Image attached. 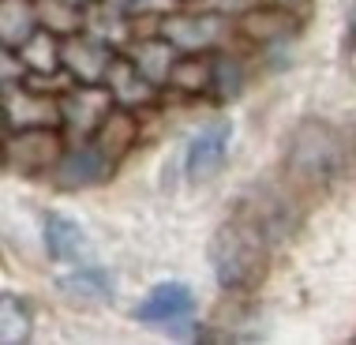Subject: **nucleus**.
Wrapping results in <instances>:
<instances>
[{
  "mask_svg": "<svg viewBox=\"0 0 356 345\" xmlns=\"http://www.w3.org/2000/svg\"><path fill=\"white\" fill-rule=\"evenodd\" d=\"M266 252H270V241H266L263 222L236 214L229 222H221L218 233L210 236L207 259L221 289L236 293L259 285V278L266 274Z\"/></svg>",
  "mask_w": 356,
  "mask_h": 345,
  "instance_id": "obj_1",
  "label": "nucleus"
},
{
  "mask_svg": "<svg viewBox=\"0 0 356 345\" xmlns=\"http://www.w3.org/2000/svg\"><path fill=\"white\" fill-rule=\"evenodd\" d=\"M341 158L345 154H341L338 136H334L330 124L304 120L293 131V143H289V169H293V177L323 184V180H330L341 169Z\"/></svg>",
  "mask_w": 356,
  "mask_h": 345,
  "instance_id": "obj_2",
  "label": "nucleus"
},
{
  "mask_svg": "<svg viewBox=\"0 0 356 345\" xmlns=\"http://www.w3.org/2000/svg\"><path fill=\"white\" fill-rule=\"evenodd\" d=\"M229 147H233V120L221 117V120H210L195 136L188 139V150H184V177L191 188L199 184H210L214 177H221L229 161Z\"/></svg>",
  "mask_w": 356,
  "mask_h": 345,
  "instance_id": "obj_3",
  "label": "nucleus"
},
{
  "mask_svg": "<svg viewBox=\"0 0 356 345\" xmlns=\"http://www.w3.org/2000/svg\"><path fill=\"white\" fill-rule=\"evenodd\" d=\"M221 31H225L221 12H177V15H165V23H161V38H165L177 53L214 49Z\"/></svg>",
  "mask_w": 356,
  "mask_h": 345,
  "instance_id": "obj_4",
  "label": "nucleus"
},
{
  "mask_svg": "<svg viewBox=\"0 0 356 345\" xmlns=\"http://www.w3.org/2000/svg\"><path fill=\"white\" fill-rule=\"evenodd\" d=\"M199 300L195 289L184 282H161L147 293V300L136 308V319L147 323V327H177V323H188L195 315Z\"/></svg>",
  "mask_w": 356,
  "mask_h": 345,
  "instance_id": "obj_5",
  "label": "nucleus"
},
{
  "mask_svg": "<svg viewBox=\"0 0 356 345\" xmlns=\"http://www.w3.org/2000/svg\"><path fill=\"white\" fill-rule=\"evenodd\" d=\"M113 166H117V158H113L98 139H90V143H83V147L68 150V154L56 161V172H53V177H56V184H60V188L79 191V188L102 184V180L113 172Z\"/></svg>",
  "mask_w": 356,
  "mask_h": 345,
  "instance_id": "obj_6",
  "label": "nucleus"
},
{
  "mask_svg": "<svg viewBox=\"0 0 356 345\" xmlns=\"http://www.w3.org/2000/svg\"><path fill=\"white\" fill-rule=\"evenodd\" d=\"M113 45H105L102 38H94L90 31L79 34V38H68V42H60V64L64 72L75 75L79 83H102L105 75L113 68Z\"/></svg>",
  "mask_w": 356,
  "mask_h": 345,
  "instance_id": "obj_7",
  "label": "nucleus"
},
{
  "mask_svg": "<svg viewBox=\"0 0 356 345\" xmlns=\"http://www.w3.org/2000/svg\"><path fill=\"white\" fill-rule=\"evenodd\" d=\"M42 241H45V252H49L53 263H72L79 266L90 259V236L86 229L68 214H49L42 225Z\"/></svg>",
  "mask_w": 356,
  "mask_h": 345,
  "instance_id": "obj_8",
  "label": "nucleus"
},
{
  "mask_svg": "<svg viewBox=\"0 0 356 345\" xmlns=\"http://www.w3.org/2000/svg\"><path fill=\"white\" fill-rule=\"evenodd\" d=\"M177 49L165 42V38H150V42H139L128 49V61L147 75L154 86H165L172 79V68H177Z\"/></svg>",
  "mask_w": 356,
  "mask_h": 345,
  "instance_id": "obj_9",
  "label": "nucleus"
},
{
  "mask_svg": "<svg viewBox=\"0 0 356 345\" xmlns=\"http://www.w3.org/2000/svg\"><path fill=\"white\" fill-rule=\"evenodd\" d=\"M56 285H60L68 296H75V300H86V304H98V300H109V296H113L109 271H102V266H94V263L72 266L68 274L56 278Z\"/></svg>",
  "mask_w": 356,
  "mask_h": 345,
  "instance_id": "obj_10",
  "label": "nucleus"
},
{
  "mask_svg": "<svg viewBox=\"0 0 356 345\" xmlns=\"http://www.w3.org/2000/svg\"><path fill=\"white\" fill-rule=\"evenodd\" d=\"M31 334H34L31 304L8 289L4 296H0V342L4 345H23V342H31Z\"/></svg>",
  "mask_w": 356,
  "mask_h": 345,
  "instance_id": "obj_11",
  "label": "nucleus"
},
{
  "mask_svg": "<svg viewBox=\"0 0 356 345\" xmlns=\"http://www.w3.org/2000/svg\"><path fill=\"white\" fill-rule=\"evenodd\" d=\"M240 90H244V68L225 53H210V98L229 102Z\"/></svg>",
  "mask_w": 356,
  "mask_h": 345,
  "instance_id": "obj_12",
  "label": "nucleus"
},
{
  "mask_svg": "<svg viewBox=\"0 0 356 345\" xmlns=\"http://www.w3.org/2000/svg\"><path fill=\"white\" fill-rule=\"evenodd\" d=\"M345 45L356 49V0H353V12H349V31H345Z\"/></svg>",
  "mask_w": 356,
  "mask_h": 345,
  "instance_id": "obj_13",
  "label": "nucleus"
},
{
  "mask_svg": "<svg viewBox=\"0 0 356 345\" xmlns=\"http://www.w3.org/2000/svg\"><path fill=\"white\" fill-rule=\"evenodd\" d=\"M60 4H72V8H86V4H94V0H60Z\"/></svg>",
  "mask_w": 356,
  "mask_h": 345,
  "instance_id": "obj_14",
  "label": "nucleus"
},
{
  "mask_svg": "<svg viewBox=\"0 0 356 345\" xmlns=\"http://www.w3.org/2000/svg\"><path fill=\"white\" fill-rule=\"evenodd\" d=\"M353 150H356V124H353Z\"/></svg>",
  "mask_w": 356,
  "mask_h": 345,
  "instance_id": "obj_15",
  "label": "nucleus"
}]
</instances>
